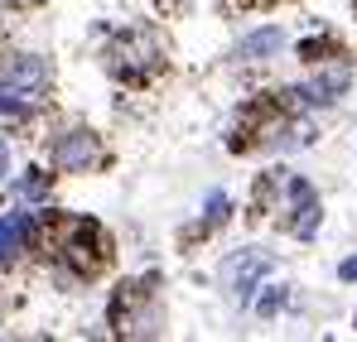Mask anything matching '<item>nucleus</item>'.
Instances as JSON below:
<instances>
[{
  "label": "nucleus",
  "instance_id": "obj_1",
  "mask_svg": "<svg viewBox=\"0 0 357 342\" xmlns=\"http://www.w3.org/2000/svg\"><path fill=\"white\" fill-rule=\"evenodd\" d=\"M44 87H49L44 58H34V54L10 58V63L0 68V111L5 116H24L39 97H44Z\"/></svg>",
  "mask_w": 357,
  "mask_h": 342
},
{
  "label": "nucleus",
  "instance_id": "obj_2",
  "mask_svg": "<svg viewBox=\"0 0 357 342\" xmlns=\"http://www.w3.org/2000/svg\"><path fill=\"white\" fill-rule=\"evenodd\" d=\"M271 251H261V246H241V251H232L222 265H218V280H222V289L237 299V304H251V294H256V285H261V275H271Z\"/></svg>",
  "mask_w": 357,
  "mask_h": 342
},
{
  "label": "nucleus",
  "instance_id": "obj_3",
  "mask_svg": "<svg viewBox=\"0 0 357 342\" xmlns=\"http://www.w3.org/2000/svg\"><path fill=\"white\" fill-rule=\"evenodd\" d=\"M59 251H63V261H68L77 275H97V265L107 261V236H102V227H97V222L73 217Z\"/></svg>",
  "mask_w": 357,
  "mask_h": 342
},
{
  "label": "nucleus",
  "instance_id": "obj_4",
  "mask_svg": "<svg viewBox=\"0 0 357 342\" xmlns=\"http://www.w3.org/2000/svg\"><path fill=\"white\" fill-rule=\"evenodd\" d=\"M285 198H290V217H285V227L295 231L299 241H314V231H319V217H324L314 183H309V178H299V173H290V178H285Z\"/></svg>",
  "mask_w": 357,
  "mask_h": 342
},
{
  "label": "nucleus",
  "instance_id": "obj_5",
  "mask_svg": "<svg viewBox=\"0 0 357 342\" xmlns=\"http://www.w3.org/2000/svg\"><path fill=\"white\" fill-rule=\"evenodd\" d=\"M97 135L92 130H68L59 145H54V164L68 173H87V164H97Z\"/></svg>",
  "mask_w": 357,
  "mask_h": 342
},
{
  "label": "nucleus",
  "instance_id": "obj_6",
  "mask_svg": "<svg viewBox=\"0 0 357 342\" xmlns=\"http://www.w3.org/2000/svg\"><path fill=\"white\" fill-rule=\"evenodd\" d=\"M34 227H39L34 212H10V217H0V261H10L15 251H24V241L34 236Z\"/></svg>",
  "mask_w": 357,
  "mask_h": 342
},
{
  "label": "nucleus",
  "instance_id": "obj_7",
  "mask_svg": "<svg viewBox=\"0 0 357 342\" xmlns=\"http://www.w3.org/2000/svg\"><path fill=\"white\" fill-rule=\"evenodd\" d=\"M285 49V34L275 29V24H266V29H256V34H246L237 44V58L241 63H256V58H271V54H280Z\"/></svg>",
  "mask_w": 357,
  "mask_h": 342
},
{
  "label": "nucleus",
  "instance_id": "obj_8",
  "mask_svg": "<svg viewBox=\"0 0 357 342\" xmlns=\"http://www.w3.org/2000/svg\"><path fill=\"white\" fill-rule=\"evenodd\" d=\"M338 92H348V68L319 72V77L304 87V102H314V107H328V102H338Z\"/></svg>",
  "mask_w": 357,
  "mask_h": 342
},
{
  "label": "nucleus",
  "instance_id": "obj_9",
  "mask_svg": "<svg viewBox=\"0 0 357 342\" xmlns=\"http://www.w3.org/2000/svg\"><path fill=\"white\" fill-rule=\"evenodd\" d=\"M280 304H285V289L271 285V294H266V299L256 304V313H261V318H275V309H280Z\"/></svg>",
  "mask_w": 357,
  "mask_h": 342
},
{
  "label": "nucleus",
  "instance_id": "obj_10",
  "mask_svg": "<svg viewBox=\"0 0 357 342\" xmlns=\"http://www.w3.org/2000/svg\"><path fill=\"white\" fill-rule=\"evenodd\" d=\"M222 217H227V193H213V198H208V227L222 222Z\"/></svg>",
  "mask_w": 357,
  "mask_h": 342
},
{
  "label": "nucleus",
  "instance_id": "obj_11",
  "mask_svg": "<svg viewBox=\"0 0 357 342\" xmlns=\"http://www.w3.org/2000/svg\"><path fill=\"white\" fill-rule=\"evenodd\" d=\"M44 188H49V178L39 169H29V178H24V198H44Z\"/></svg>",
  "mask_w": 357,
  "mask_h": 342
},
{
  "label": "nucleus",
  "instance_id": "obj_12",
  "mask_svg": "<svg viewBox=\"0 0 357 342\" xmlns=\"http://www.w3.org/2000/svg\"><path fill=\"white\" fill-rule=\"evenodd\" d=\"M338 275H343V280H357V256H353V261H343V265H338Z\"/></svg>",
  "mask_w": 357,
  "mask_h": 342
},
{
  "label": "nucleus",
  "instance_id": "obj_13",
  "mask_svg": "<svg viewBox=\"0 0 357 342\" xmlns=\"http://www.w3.org/2000/svg\"><path fill=\"white\" fill-rule=\"evenodd\" d=\"M5 169H10V145L0 140V178H5Z\"/></svg>",
  "mask_w": 357,
  "mask_h": 342
},
{
  "label": "nucleus",
  "instance_id": "obj_14",
  "mask_svg": "<svg viewBox=\"0 0 357 342\" xmlns=\"http://www.w3.org/2000/svg\"><path fill=\"white\" fill-rule=\"evenodd\" d=\"M241 5H256V0H241Z\"/></svg>",
  "mask_w": 357,
  "mask_h": 342
}]
</instances>
